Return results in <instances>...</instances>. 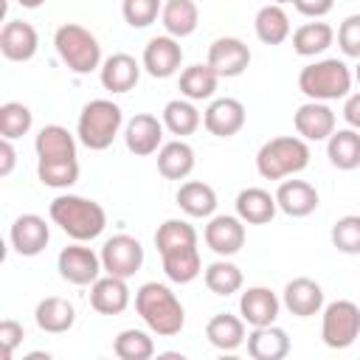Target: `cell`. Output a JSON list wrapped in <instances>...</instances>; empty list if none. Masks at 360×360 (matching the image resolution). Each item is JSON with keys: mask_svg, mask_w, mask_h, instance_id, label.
<instances>
[{"mask_svg": "<svg viewBox=\"0 0 360 360\" xmlns=\"http://www.w3.org/2000/svg\"><path fill=\"white\" fill-rule=\"evenodd\" d=\"M135 312L160 338H174L186 326V309L180 298L160 281H146L135 292Z\"/></svg>", "mask_w": 360, "mask_h": 360, "instance_id": "1", "label": "cell"}, {"mask_svg": "<svg viewBox=\"0 0 360 360\" xmlns=\"http://www.w3.org/2000/svg\"><path fill=\"white\" fill-rule=\"evenodd\" d=\"M53 225H59L73 242H90L101 236L107 228V211L87 197L79 194H59L48 208Z\"/></svg>", "mask_w": 360, "mask_h": 360, "instance_id": "2", "label": "cell"}, {"mask_svg": "<svg viewBox=\"0 0 360 360\" xmlns=\"http://www.w3.org/2000/svg\"><path fill=\"white\" fill-rule=\"evenodd\" d=\"M352 82H354V73L338 56L318 59V62L301 68V73H298V90L309 101H338V98H346L352 93Z\"/></svg>", "mask_w": 360, "mask_h": 360, "instance_id": "3", "label": "cell"}, {"mask_svg": "<svg viewBox=\"0 0 360 360\" xmlns=\"http://www.w3.org/2000/svg\"><path fill=\"white\" fill-rule=\"evenodd\" d=\"M309 166V146L301 135H278L256 152V172L264 180H284Z\"/></svg>", "mask_w": 360, "mask_h": 360, "instance_id": "4", "label": "cell"}, {"mask_svg": "<svg viewBox=\"0 0 360 360\" xmlns=\"http://www.w3.org/2000/svg\"><path fill=\"white\" fill-rule=\"evenodd\" d=\"M121 124H124V112H121V107L115 101H110V98H93L79 112L76 135H79V141L90 152H104L118 138Z\"/></svg>", "mask_w": 360, "mask_h": 360, "instance_id": "5", "label": "cell"}, {"mask_svg": "<svg viewBox=\"0 0 360 360\" xmlns=\"http://www.w3.org/2000/svg\"><path fill=\"white\" fill-rule=\"evenodd\" d=\"M53 48L59 59L73 70L76 76H87L96 68H101V45L98 39L79 22H65L53 34Z\"/></svg>", "mask_w": 360, "mask_h": 360, "instance_id": "6", "label": "cell"}, {"mask_svg": "<svg viewBox=\"0 0 360 360\" xmlns=\"http://www.w3.org/2000/svg\"><path fill=\"white\" fill-rule=\"evenodd\" d=\"M357 338H360V307L346 298L326 304L321 321V340L329 349H349Z\"/></svg>", "mask_w": 360, "mask_h": 360, "instance_id": "7", "label": "cell"}, {"mask_svg": "<svg viewBox=\"0 0 360 360\" xmlns=\"http://www.w3.org/2000/svg\"><path fill=\"white\" fill-rule=\"evenodd\" d=\"M101 267L110 276L129 278L143 267V245L129 233H115L101 245Z\"/></svg>", "mask_w": 360, "mask_h": 360, "instance_id": "8", "label": "cell"}, {"mask_svg": "<svg viewBox=\"0 0 360 360\" xmlns=\"http://www.w3.org/2000/svg\"><path fill=\"white\" fill-rule=\"evenodd\" d=\"M56 270L59 276L68 281V284H76V287H87L98 278V273L104 270L101 267V256L93 253L87 245L82 242H73L68 248L59 250V259H56Z\"/></svg>", "mask_w": 360, "mask_h": 360, "instance_id": "9", "label": "cell"}, {"mask_svg": "<svg viewBox=\"0 0 360 360\" xmlns=\"http://www.w3.org/2000/svg\"><path fill=\"white\" fill-rule=\"evenodd\" d=\"M219 79H233L242 76L250 65V48L239 37H219L208 45V59H205Z\"/></svg>", "mask_w": 360, "mask_h": 360, "instance_id": "10", "label": "cell"}, {"mask_svg": "<svg viewBox=\"0 0 360 360\" xmlns=\"http://www.w3.org/2000/svg\"><path fill=\"white\" fill-rule=\"evenodd\" d=\"M202 239L217 256H236L245 248V222L231 214H217L208 219Z\"/></svg>", "mask_w": 360, "mask_h": 360, "instance_id": "11", "label": "cell"}, {"mask_svg": "<svg viewBox=\"0 0 360 360\" xmlns=\"http://www.w3.org/2000/svg\"><path fill=\"white\" fill-rule=\"evenodd\" d=\"M248 121V110L239 98H214L202 112V127L217 138H233Z\"/></svg>", "mask_w": 360, "mask_h": 360, "instance_id": "12", "label": "cell"}, {"mask_svg": "<svg viewBox=\"0 0 360 360\" xmlns=\"http://www.w3.org/2000/svg\"><path fill=\"white\" fill-rule=\"evenodd\" d=\"M163 121H158L152 112H138L124 127V143L138 158L155 155L163 146Z\"/></svg>", "mask_w": 360, "mask_h": 360, "instance_id": "13", "label": "cell"}, {"mask_svg": "<svg viewBox=\"0 0 360 360\" xmlns=\"http://www.w3.org/2000/svg\"><path fill=\"white\" fill-rule=\"evenodd\" d=\"M11 248L20 256H39L51 242V228L39 214H20L8 231Z\"/></svg>", "mask_w": 360, "mask_h": 360, "instance_id": "14", "label": "cell"}, {"mask_svg": "<svg viewBox=\"0 0 360 360\" xmlns=\"http://www.w3.org/2000/svg\"><path fill=\"white\" fill-rule=\"evenodd\" d=\"M183 62V48L174 37L163 34V37H152L143 48V70L152 79H169L180 70Z\"/></svg>", "mask_w": 360, "mask_h": 360, "instance_id": "15", "label": "cell"}, {"mask_svg": "<svg viewBox=\"0 0 360 360\" xmlns=\"http://www.w3.org/2000/svg\"><path fill=\"white\" fill-rule=\"evenodd\" d=\"M281 304L295 315V318H312L323 309V290L315 278L309 276H298L292 281L284 284L281 292Z\"/></svg>", "mask_w": 360, "mask_h": 360, "instance_id": "16", "label": "cell"}, {"mask_svg": "<svg viewBox=\"0 0 360 360\" xmlns=\"http://www.w3.org/2000/svg\"><path fill=\"white\" fill-rule=\"evenodd\" d=\"M39 48V34L25 20H8L0 31V51L8 62H28Z\"/></svg>", "mask_w": 360, "mask_h": 360, "instance_id": "17", "label": "cell"}, {"mask_svg": "<svg viewBox=\"0 0 360 360\" xmlns=\"http://www.w3.org/2000/svg\"><path fill=\"white\" fill-rule=\"evenodd\" d=\"M292 124L304 141H329L335 132V112L326 101H307L295 110Z\"/></svg>", "mask_w": 360, "mask_h": 360, "instance_id": "18", "label": "cell"}, {"mask_svg": "<svg viewBox=\"0 0 360 360\" xmlns=\"http://www.w3.org/2000/svg\"><path fill=\"white\" fill-rule=\"evenodd\" d=\"M90 307L101 315H121L129 307V287L121 276H98L90 284Z\"/></svg>", "mask_w": 360, "mask_h": 360, "instance_id": "19", "label": "cell"}, {"mask_svg": "<svg viewBox=\"0 0 360 360\" xmlns=\"http://www.w3.org/2000/svg\"><path fill=\"white\" fill-rule=\"evenodd\" d=\"M278 309H281V301H278V295H276L270 287H248V290L239 295V315H242L245 323H250V326L276 323Z\"/></svg>", "mask_w": 360, "mask_h": 360, "instance_id": "20", "label": "cell"}, {"mask_svg": "<svg viewBox=\"0 0 360 360\" xmlns=\"http://www.w3.org/2000/svg\"><path fill=\"white\" fill-rule=\"evenodd\" d=\"M276 202H278L281 214H287L292 219H301V217H309L318 208V191L307 180H281L278 188H276Z\"/></svg>", "mask_w": 360, "mask_h": 360, "instance_id": "21", "label": "cell"}, {"mask_svg": "<svg viewBox=\"0 0 360 360\" xmlns=\"http://www.w3.org/2000/svg\"><path fill=\"white\" fill-rule=\"evenodd\" d=\"M141 68L143 65H138L135 56H129V53H112V56H107L101 62L98 79H101L104 90H110V93H129L138 84V79H141Z\"/></svg>", "mask_w": 360, "mask_h": 360, "instance_id": "22", "label": "cell"}, {"mask_svg": "<svg viewBox=\"0 0 360 360\" xmlns=\"http://www.w3.org/2000/svg\"><path fill=\"white\" fill-rule=\"evenodd\" d=\"M160 262H163L166 278L174 281V284H188L202 273L197 242L194 245H174V248L160 250Z\"/></svg>", "mask_w": 360, "mask_h": 360, "instance_id": "23", "label": "cell"}, {"mask_svg": "<svg viewBox=\"0 0 360 360\" xmlns=\"http://www.w3.org/2000/svg\"><path fill=\"white\" fill-rule=\"evenodd\" d=\"M278 211L276 194L259 188V186H248L236 194V217L248 225H267Z\"/></svg>", "mask_w": 360, "mask_h": 360, "instance_id": "24", "label": "cell"}, {"mask_svg": "<svg viewBox=\"0 0 360 360\" xmlns=\"http://www.w3.org/2000/svg\"><path fill=\"white\" fill-rule=\"evenodd\" d=\"M248 354L253 360H284L290 354V338L281 326H253L248 335Z\"/></svg>", "mask_w": 360, "mask_h": 360, "instance_id": "25", "label": "cell"}, {"mask_svg": "<svg viewBox=\"0 0 360 360\" xmlns=\"http://www.w3.org/2000/svg\"><path fill=\"white\" fill-rule=\"evenodd\" d=\"M205 338L214 349L219 352H233L239 349L248 335H245V318L242 315H231V312H217L208 323H205Z\"/></svg>", "mask_w": 360, "mask_h": 360, "instance_id": "26", "label": "cell"}, {"mask_svg": "<svg viewBox=\"0 0 360 360\" xmlns=\"http://www.w3.org/2000/svg\"><path fill=\"white\" fill-rule=\"evenodd\" d=\"M34 321L42 332L48 335H62L68 332L73 323H76V309L68 298H59V295H48L37 304L34 309Z\"/></svg>", "mask_w": 360, "mask_h": 360, "instance_id": "27", "label": "cell"}, {"mask_svg": "<svg viewBox=\"0 0 360 360\" xmlns=\"http://www.w3.org/2000/svg\"><path fill=\"white\" fill-rule=\"evenodd\" d=\"M158 172L166 180H186L194 172V149L177 138L158 149Z\"/></svg>", "mask_w": 360, "mask_h": 360, "instance_id": "28", "label": "cell"}, {"mask_svg": "<svg viewBox=\"0 0 360 360\" xmlns=\"http://www.w3.org/2000/svg\"><path fill=\"white\" fill-rule=\"evenodd\" d=\"M160 22L166 28L169 37L174 39H183L188 34L197 31V22H200V8L194 0H166L163 3V11H160Z\"/></svg>", "mask_w": 360, "mask_h": 360, "instance_id": "29", "label": "cell"}, {"mask_svg": "<svg viewBox=\"0 0 360 360\" xmlns=\"http://www.w3.org/2000/svg\"><path fill=\"white\" fill-rule=\"evenodd\" d=\"M326 158L335 169L340 172H352L360 166V132L346 127V129H335L326 141Z\"/></svg>", "mask_w": 360, "mask_h": 360, "instance_id": "30", "label": "cell"}, {"mask_svg": "<svg viewBox=\"0 0 360 360\" xmlns=\"http://www.w3.org/2000/svg\"><path fill=\"white\" fill-rule=\"evenodd\" d=\"M177 205L188 217H214L217 211V191L202 180H186L177 188Z\"/></svg>", "mask_w": 360, "mask_h": 360, "instance_id": "31", "label": "cell"}, {"mask_svg": "<svg viewBox=\"0 0 360 360\" xmlns=\"http://www.w3.org/2000/svg\"><path fill=\"white\" fill-rule=\"evenodd\" d=\"M253 28L264 45H281L290 37V17L278 3H267L256 11Z\"/></svg>", "mask_w": 360, "mask_h": 360, "instance_id": "32", "label": "cell"}, {"mask_svg": "<svg viewBox=\"0 0 360 360\" xmlns=\"http://www.w3.org/2000/svg\"><path fill=\"white\" fill-rule=\"evenodd\" d=\"M335 42V28L329 22H304L292 31V51L298 56H318Z\"/></svg>", "mask_w": 360, "mask_h": 360, "instance_id": "33", "label": "cell"}, {"mask_svg": "<svg viewBox=\"0 0 360 360\" xmlns=\"http://www.w3.org/2000/svg\"><path fill=\"white\" fill-rule=\"evenodd\" d=\"M217 82H219L217 70L208 62L205 65L197 62V65L183 68V73H180V93L188 101H205V98H211L217 93Z\"/></svg>", "mask_w": 360, "mask_h": 360, "instance_id": "34", "label": "cell"}, {"mask_svg": "<svg viewBox=\"0 0 360 360\" xmlns=\"http://www.w3.org/2000/svg\"><path fill=\"white\" fill-rule=\"evenodd\" d=\"M160 121H163V127H166L172 135L186 138V135H191V132L200 129L202 115H200V110L194 107V101H188V98H172V101H166Z\"/></svg>", "mask_w": 360, "mask_h": 360, "instance_id": "35", "label": "cell"}, {"mask_svg": "<svg viewBox=\"0 0 360 360\" xmlns=\"http://www.w3.org/2000/svg\"><path fill=\"white\" fill-rule=\"evenodd\" d=\"M34 149H37V158H76V138L65 127L48 124L37 132Z\"/></svg>", "mask_w": 360, "mask_h": 360, "instance_id": "36", "label": "cell"}, {"mask_svg": "<svg viewBox=\"0 0 360 360\" xmlns=\"http://www.w3.org/2000/svg\"><path fill=\"white\" fill-rule=\"evenodd\" d=\"M202 278H205V287H208L214 295H233V292H239L242 284H245L242 270H239L233 262H228V259L211 262V264L202 270Z\"/></svg>", "mask_w": 360, "mask_h": 360, "instance_id": "37", "label": "cell"}, {"mask_svg": "<svg viewBox=\"0 0 360 360\" xmlns=\"http://www.w3.org/2000/svg\"><path fill=\"white\" fill-rule=\"evenodd\" d=\"M37 174L42 186L68 188L79 180V160L76 158H37Z\"/></svg>", "mask_w": 360, "mask_h": 360, "instance_id": "38", "label": "cell"}, {"mask_svg": "<svg viewBox=\"0 0 360 360\" xmlns=\"http://www.w3.org/2000/svg\"><path fill=\"white\" fill-rule=\"evenodd\" d=\"M112 352L121 360H149L155 354V340L143 329H124L115 335Z\"/></svg>", "mask_w": 360, "mask_h": 360, "instance_id": "39", "label": "cell"}, {"mask_svg": "<svg viewBox=\"0 0 360 360\" xmlns=\"http://www.w3.org/2000/svg\"><path fill=\"white\" fill-rule=\"evenodd\" d=\"M34 124V112L22 104V101H6L0 107V135L14 141L22 138Z\"/></svg>", "mask_w": 360, "mask_h": 360, "instance_id": "40", "label": "cell"}, {"mask_svg": "<svg viewBox=\"0 0 360 360\" xmlns=\"http://www.w3.org/2000/svg\"><path fill=\"white\" fill-rule=\"evenodd\" d=\"M194 242H197V231L186 219H166L155 231V248H158V253L166 250V248H174V245H194Z\"/></svg>", "mask_w": 360, "mask_h": 360, "instance_id": "41", "label": "cell"}, {"mask_svg": "<svg viewBox=\"0 0 360 360\" xmlns=\"http://www.w3.org/2000/svg\"><path fill=\"white\" fill-rule=\"evenodd\" d=\"M332 245L346 256L360 253V214H346L332 225Z\"/></svg>", "mask_w": 360, "mask_h": 360, "instance_id": "42", "label": "cell"}, {"mask_svg": "<svg viewBox=\"0 0 360 360\" xmlns=\"http://www.w3.org/2000/svg\"><path fill=\"white\" fill-rule=\"evenodd\" d=\"M163 11L160 0H124L121 3V14L127 20L129 28H146L158 20V14Z\"/></svg>", "mask_w": 360, "mask_h": 360, "instance_id": "43", "label": "cell"}, {"mask_svg": "<svg viewBox=\"0 0 360 360\" xmlns=\"http://www.w3.org/2000/svg\"><path fill=\"white\" fill-rule=\"evenodd\" d=\"M338 48L349 59H360V14H349L338 28Z\"/></svg>", "mask_w": 360, "mask_h": 360, "instance_id": "44", "label": "cell"}, {"mask_svg": "<svg viewBox=\"0 0 360 360\" xmlns=\"http://www.w3.org/2000/svg\"><path fill=\"white\" fill-rule=\"evenodd\" d=\"M25 332H22V323L14 321V318H6L0 321V346H3V357L11 360V354L17 352V346L22 343Z\"/></svg>", "mask_w": 360, "mask_h": 360, "instance_id": "45", "label": "cell"}, {"mask_svg": "<svg viewBox=\"0 0 360 360\" xmlns=\"http://www.w3.org/2000/svg\"><path fill=\"white\" fill-rule=\"evenodd\" d=\"M292 6H295L298 14L312 17V20H321V17H326L332 11L335 0H292Z\"/></svg>", "mask_w": 360, "mask_h": 360, "instance_id": "46", "label": "cell"}, {"mask_svg": "<svg viewBox=\"0 0 360 360\" xmlns=\"http://www.w3.org/2000/svg\"><path fill=\"white\" fill-rule=\"evenodd\" d=\"M343 121L360 132V90L357 93H349L346 101H343Z\"/></svg>", "mask_w": 360, "mask_h": 360, "instance_id": "47", "label": "cell"}, {"mask_svg": "<svg viewBox=\"0 0 360 360\" xmlns=\"http://www.w3.org/2000/svg\"><path fill=\"white\" fill-rule=\"evenodd\" d=\"M14 163H17V152H14L11 141L3 138V141H0V177H8L11 169H14Z\"/></svg>", "mask_w": 360, "mask_h": 360, "instance_id": "48", "label": "cell"}, {"mask_svg": "<svg viewBox=\"0 0 360 360\" xmlns=\"http://www.w3.org/2000/svg\"><path fill=\"white\" fill-rule=\"evenodd\" d=\"M17 3H20L22 8H39V6L45 3V0H17Z\"/></svg>", "mask_w": 360, "mask_h": 360, "instance_id": "49", "label": "cell"}, {"mask_svg": "<svg viewBox=\"0 0 360 360\" xmlns=\"http://www.w3.org/2000/svg\"><path fill=\"white\" fill-rule=\"evenodd\" d=\"M354 79L360 82V62H357V70H354Z\"/></svg>", "mask_w": 360, "mask_h": 360, "instance_id": "50", "label": "cell"}, {"mask_svg": "<svg viewBox=\"0 0 360 360\" xmlns=\"http://www.w3.org/2000/svg\"><path fill=\"white\" fill-rule=\"evenodd\" d=\"M273 3H278V6H281V3H292V0H273Z\"/></svg>", "mask_w": 360, "mask_h": 360, "instance_id": "51", "label": "cell"}]
</instances>
